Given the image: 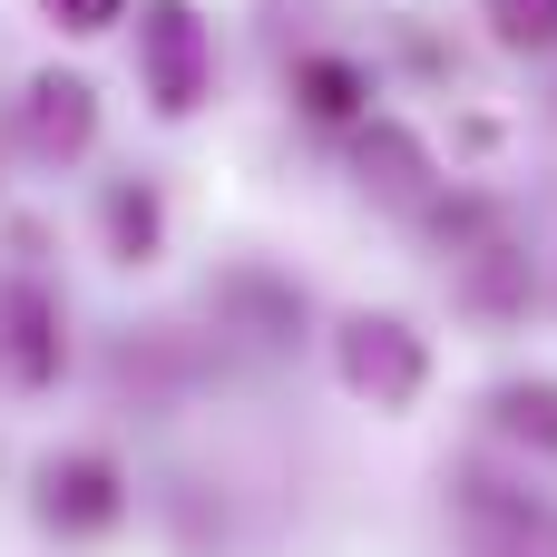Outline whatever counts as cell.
<instances>
[{
  "instance_id": "7a4b0ae2",
  "label": "cell",
  "mask_w": 557,
  "mask_h": 557,
  "mask_svg": "<svg viewBox=\"0 0 557 557\" xmlns=\"http://www.w3.org/2000/svg\"><path fill=\"white\" fill-rule=\"evenodd\" d=\"M137 78L157 98V117H196L206 88H215V39L186 0H147L137 10Z\"/></svg>"
},
{
  "instance_id": "52a82bcc",
  "label": "cell",
  "mask_w": 557,
  "mask_h": 557,
  "mask_svg": "<svg viewBox=\"0 0 557 557\" xmlns=\"http://www.w3.org/2000/svg\"><path fill=\"white\" fill-rule=\"evenodd\" d=\"M490 411H499V431H509V441L557 450V382H499V392H490Z\"/></svg>"
},
{
  "instance_id": "277c9868",
  "label": "cell",
  "mask_w": 557,
  "mask_h": 557,
  "mask_svg": "<svg viewBox=\"0 0 557 557\" xmlns=\"http://www.w3.org/2000/svg\"><path fill=\"white\" fill-rule=\"evenodd\" d=\"M470 557H557V509L470 480Z\"/></svg>"
},
{
  "instance_id": "ba28073f",
  "label": "cell",
  "mask_w": 557,
  "mask_h": 557,
  "mask_svg": "<svg viewBox=\"0 0 557 557\" xmlns=\"http://www.w3.org/2000/svg\"><path fill=\"white\" fill-rule=\"evenodd\" d=\"M294 98L313 108V117H362V69L352 59H294Z\"/></svg>"
},
{
  "instance_id": "3957f363",
  "label": "cell",
  "mask_w": 557,
  "mask_h": 557,
  "mask_svg": "<svg viewBox=\"0 0 557 557\" xmlns=\"http://www.w3.org/2000/svg\"><path fill=\"white\" fill-rule=\"evenodd\" d=\"M20 137H29V157H49V166L88 157V137H98V88L69 78V69H39V78L20 88Z\"/></svg>"
},
{
  "instance_id": "5b68a950",
  "label": "cell",
  "mask_w": 557,
  "mask_h": 557,
  "mask_svg": "<svg viewBox=\"0 0 557 557\" xmlns=\"http://www.w3.org/2000/svg\"><path fill=\"white\" fill-rule=\"evenodd\" d=\"M39 509H49L59 529H108V519L127 509V490H117V470H108L98 450H69V460L39 470Z\"/></svg>"
},
{
  "instance_id": "9c48e42d",
  "label": "cell",
  "mask_w": 557,
  "mask_h": 557,
  "mask_svg": "<svg viewBox=\"0 0 557 557\" xmlns=\"http://www.w3.org/2000/svg\"><path fill=\"white\" fill-rule=\"evenodd\" d=\"M108 245H117L127 264L157 255V196H147V186H117V196H108Z\"/></svg>"
},
{
  "instance_id": "6da1fadb",
  "label": "cell",
  "mask_w": 557,
  "mask_h": 557,
  "mask_svg": "<svg viewBox=\"0 0 557 557\" xmlns=\"http://www.w3.org/2000/svg\"><path fill=\"white\" fill-rule=\"evenodd\" d=\"M333 372H343L352 401H372V411H411L421 382H431V343H421L401 313H352V323L333 333Z\"/></svg>"
},
{
  "instance_id": "8fae6325",
  "label": "cell",
  "mask_w": 557,
  "mask_h": 557,
  "mask_svg": "<svg viewBox=\"0 0 557 557\" xmlns=\"http://www.w3.org/2000/svg\"><path fill=\"white\" fill-rule=\"evenodd\" d=\"M59 29H78V39H98V29H117L127 20V0H39Z\"/></svg>"
},
{
  "instance_id": "8992f818",
  "label": "cell",
  "mask_w": 557,
  "mask_h": 557,
  "mask_svg": "<svg viewBox=\"0 0 557 557\" xmlns=\"http://www.w3.org/2000/svg\"><path fill=\"white\" fill-rule=\"evenodd\" d=\"M0 362L10 382H59V304L49 294H0Z\"/></svg>"
},
{
  "instance_id": "30bf717a",
  "label": "cell",
  "mask_w": 557,
  "mask_h": 557,
  "mask_svg": "<svg viewBox=\"0 0 557 557\" xmlns=\"http://www.w3.org/2000/svg\"><path fill=\"white\" fill-rule=\"evenodd\" d=\"M490 20H499L509 49H548L557 39V0H490Z\"/></svg>"
}]
</instances>
